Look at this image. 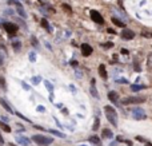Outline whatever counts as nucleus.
<instances>
[{
	"label": "nucleus",
	"mask_w": 152,
	"mask_h": 146,
	"mask_svg": "<svg viewBox=\"0 0 152 146\" xmlns=\"http://www.w3.org/2000/svg\"><path fill=\"white\" fill-rule=\"evenodd\" d=\"M0 87H1L3 90H5V89H7V84H5V80H4V78H3V76H0Z\"/></svg>",
	"instance_id": "24"
},
{
	"label": "nucleus",
	"mask_w": 152,
	"mask_h": 146,
	"mask_svg": "<svg viewBox=\"0 0 152 146\" xmlns=\"http://www.w3.org/2000/svg\"><path fill=\"white\" fill-rule=\"evenodd\" d=\"M29 60H31V62H35V60H36V54H35V52H29Z\"/></svg>",
	"instance_id": "27"
},
{
	"label": "nucleus",
	"mask_w": 152,
	"mask_h": 146,
	"mask_svg": "<svg viewBox=\"0 0 152 146\" xmlns=\"http://www.w3.org/2000/svg\"><path fill=\"white\" fill-rule=\"evenodd\" d=\"M112 23H114L115 26H118V27H120V28H126V24L122 22V20H119V19H116V18H112Z\"/></svg>",
	"instance_id": "14"
},
{
	"label": "nucleus",
	"mask_w": 152,
	"mask_h": 146,
	"mask_svg": "<svg viewBox=\"0 0 152 146\" xmlns=\"http://www.w3.org/2000/svg\"><path fill=\"white\" fill-rule=\"evenodd\" d=\"M116 82H119V83H127V79H124V78H120V79H118Z\"/></svg>",
	"instance_id": "33"
},
{
	"label": "nucleus",
	"mask_w": 152,
	"mask_h": 146,
	"mask_svg": "<svg viewBox=\"0 0 152 146\" xmlns=\"http://www.w3.org/2000/svg\"><path fill=\"white\" fill-rule=\"evenodd\" d=\"M40 82H41V78H40V76H33V78H32V83H33V84H39Z\"/></svg>",
	"instance_id": "25"
},
{
	"label": "nucleus",
	"mask_w": 152,
	"mask_h": 146,
	"mask_svg": "<svg viewBox=\"0 0 152 146\" xmlns=\"http://www.w3.org/2000/svg\"><path fill=\"white\" fill-rule=\"evenodd\" d=\"M5 14H13L12 10H5Z\"/></svg>",
	"instance_id": "36"
},
{
	"label": "nucleus",
	"mask_w": 152,
	"mask_h": 146,
	"mask_svg": "<svg viewBox=\"0 0 152 146\" xmlns=\"http://www.w3.org/2000/svg\"><path fill=\"white\" fill-rule=\"evenodd\" d=\"M32 141L35 142V143H37L39 146H48L51 143H53V139L51 137H45V135H41V134H36V135H33Z\"/></svg>",
	"instance_id": "2"
},
{
	"label": "nucleus",
	"mask_w": 152,
	"mask_h": 146,
	"mask_svg": "<svg viewBox=\"0 0 152 146\" xmlns=\"http://www.w3.org/2000/svg\"><path fill=\"white\" fill-rule=\"evenodd\" d=\"M37 111H39V113H44V111H45V107H44V106H37Z\"/></svg>",
	"instance_id": "32"
},
{
	"label": "nucleus",
	"mask_w": 152,
	"mask_h": 146,
	"mask_svg": "<svg viewBox=\"0 0 152 146\" xmlns=\"http://www.w3.org/2000/svg\"><path fill=\"white\" fill-rule=\"evenodd\" d=\"M107 31H108V32H110V34H115V31H114V30H112V28H108V30H107Z\"/></svg>",
	"instance_id": "37"
},
{
	"label": "nucleus",
	"mask_w": 152,
	"mask_h": 146,
	"mask_svg": "<svg viewBox=\"0 0 152 146\" xmlns=\"http://www.w3.org/2000/svg\"><path fill=\"white\" fill-rule=\"evenodd\" d=\"M21 84H23V87H24L25 90H29V86H28V84H27V83H24V82H21Z\"/></svg>",
	"instance_id": "34"
},
{
	"label": "nucleus",
	"mask_w": 152,
	"mask_h": 146,
	"mask_svg": "<svg viewBox=\"0 0 152 146\" xmlns=\"http://www.w3.org/2000/svg\"><path fill=\"white\" fill-rule=\"evenodd\" d=\"M99 75L103 79L108 78V74H107V70H106V66H104V64H100V66H99Z\"/></svg>",
	"instance_id": "11"
},
{
	"label": "nucleus",
	"mask_w": 152,
	"mask_h": 146,
	"mask_svg": "<svg viewBox=\"0 0 152 146\" xmlns=\"http://www.w3.org/2000/svg\"><path fill=\"white\" fill-rule=\"evenodd\" d=\"M49 133H52L53 135H56V137H59V138H64L65 137L64 133H60V131H57V130H51Z\"/></svg>",
	"instance_id": "20"
},
{
	"label": "nucleus",
	"mask_w": 152,
	"mask_h": 146,
	"mask_svg": "<svg viewBox=\"0 0 152 146\" xmlns=\"http://www.w3.org/2000/svg\"><path fill=\"white\" fill-rule=\"evenodd\" d=\"M147 66H148V68H152V54H150L147 58Z\"/></svg>",
	"instance_id": "23"
},
{
	"label": "nucleus",
	"mask_w": 152,
	"mask_h": 146,
	"mask_svg": "<svg viewBox=\"0 0 152 146\" xmlns=\"http://www.w3.org/2000/svg\"><path fill=\"white\" fill-rule=\"evenodd\" d=\"M3 62H4V54L0 51V66L3 64Z\"/></svg>",
	"instance_id": "30"
},
{
	"label": "nucleus",
	"mask_w": 152,
	"mask_h": 146,
	"mask_svg": "<svg viewBox=\"0 0 152 146\" xmlns=\"http://www.w3.org/2000/svg\"><path fill=\"white\" fill-rule=\"evenodd\" d=\"M103 47H104V48H111V47H114V43L108 42V43H104V44H103Z\"/></svg>",
	"instance_id": "29"
},
{
	"label": "nucleus",
	"mask_w": 152,
	"mask_h": 146,
	"mask_svg": "<svg viewBox=\"0 0 152 146\" xmlns=\"http://www.w3.org/2000/svg\"><path fill=\"white\" fill-rule=\"evenodd\" d=\"M91 94L93 95L95 98H99V94H97V91H96V87H95V80H92L91 82Z\"/></svg>",
	"instance_id": "16"
},
{
	"label": "nucleus",
	"mask_w": 152,
	"mask_h": 146,
	"mask_svg": "<svg viewBox=\"0 0 152 146\" xmlns=\"http://www.w3.org/2000/svg\"><path fill=\"white\" fill-rule=\"evenodd\" d=\"M12 47H13V50L15 51H20V48H21V43H20V40H13L12 42Z\"/></svg>",
	"instance_id": "15"
},
{
	"label": "nucleus",
	"mask_w": 152,
	"mask_h": 146,
	"mask_svg": "<svg viewBox=\"0 0 152 146\" xmlns=\"http://www.w3.org/2000/svg\"><path fill=\"white\" fill-rule=\"evenodd\" d=\"M0 127H1L3 130H4L5 133H11V127H9V126L5 123V122H0Z\"/></svg>",
	"instance_id": "19"
},
{
	"label": "nucleus",
	"mask_w": 152,
	"mask_h": 146,
	"mask_svg": "<svg viewBox=\"0 0 152 146\" xmlns=\"http://www.w3.org/2000/svg\"><path fill=\"white\" fill-rule=\"evenodd\" d=\"M103 137H106V138H112V137H114V133H112L110 129H104V130H103Z\"/></svg>",
	"instance_id": "17"
},
{
	"label": "nucleus",
	"mask_w": 152,
	"mask_h": 146,
	"mask_svg": "<svg viewBox=\"0 0 152 146\" xmlns=\"http://www.w3.org/2000/svg\"><path fill=\"white\" fill-rule=\"evenodd\" d=\"M91 19L95 23H97V24H104V19H103V16L97 12V11H95V10H92L91 11Z\"/></svg>",
	"instance_id": "6"
},
{
	"label": "nucleus",
	"mask_w": 152,
	"mask_h": 146,
	"mask_svg": "<svg viewBox=\"0 0 152 146\" xmlns=\"http://www.w3.org/2000/svg\"><path fill=\"white\" fill-rule=\"evenodd\" d=\"M89 142L93 143L95 146H101V141H100V138L97 135H91L89 137Z\"/></svg>",
	"instance_id": "12"
},
{
	"label": "nucleus",
	"mask_w": 152,
	"mask_h": 146,
	"mask_svg": "<svg viewBox=\"0 0 152 146\" xmlns=\"http://www.w3.org/2000/svg\"><path fill=\"white\" fill-rule=\"evenodd\" d=\"M150 36H151V38H152V34H151V35H150Z\"/></svg>",
	"instance_id": "41"
},
{
	"label": "nucleus",
	"mask_w": 152,
	"mask_h": 146,
	"mask_svg": "<svg viewBox=\"0 0 152 146\" xmlns=\"http://www.w3.org/2000/svg\"><path fill=\"white\" fill-rule=\"evenodd\" d=\"M104 111H106V117L107 119L111 122L114 126H118V114H116V110L111 106H106L104 107Z\"/></svg>",
	"instance_id": "1"
},
{
	"label": "nucleus",
	"mask_w": 152,
	"mask_h": 146,
	"mask_svg": "<svg viewBox=\"0 0 152 146\" xmlns=\"http://www.w3.org/2000/svg\"><path fill=\"white\" fill-rule=\"evenodd\" d=\"M146 86H140V84H132L131 86V90L132 91H140V90H144Z\"/></svg>",
	"instance_id": "18"
},
{
	"label": "nucleus",
	"mask_w": 152,
	"mask_h": 146,
	"mask_svg": "<svg viewBox=\"0 0 152 146\" xmlns=\"http://www.w3.org/2000/svg\"><path fill=\"white\" fill-rule=\"evenodd\" d=\"M132 117L135 118V119H146V113H144V110L143 109H139V107H136V109H132Z\"/></svg>",
	"instance_id": "4"
},
{
	"label": "nucleus",
	"mask_w": 152,
	"mask_h": 146,
	"mask_svg": "<svg viewBox=\"0 0 152 146\" xmlns=\"http://www.w3.org/2000/svg\"><path fill=\"white\" fill-rule=\"evenodd\" d=\"M0 105H1L3 107H4V109H5V111H8L9 114H13V110L11 109V106H9L8 103L5 102V101H4V99H0Z\"/></svg>",
	"instance_id": "13"
},
{
	"label": "nucleus",
	"mask_w": 152,
	"mask_h": 146,
	"mask_svg": "<svg viewBox=\"0 0 152 146\" xmlns=\"http://www.w3.org/2000/svg\"><path fill=\"white\" fill-rule=\"evenodd\" d=\"M9 146H16V145H13V143H11V145H9Z\"/></svg>",
	"instance_id": "40"
},
{
	"label": "nucleus",
	"mask_w": 152,
	"mask_h": 146,
	"mask_svg": "<svg viewBox=\"0 0 152 146\" xmlns=\"http://www.w3.org/2000/svg\"><path fill=\"white\" fill-rule=\"evenodd\" d=\"M4 28L8 34H11V35H15V34L19 31V26L13 24V23H4Z\"/></svg>",
	"instance_id": "5"
},
{
	"label": "nucleus",
	"mask_w": 152,
	"mask_h": 146,
	"mask_svg": "<svg viewBox=\"0 0 152 146\" xmlns=\"http://www.w3.org/2000/svg\"><path fill=\"white\" fill-rule=\"evenodd\" d=\"M99 123H100V121H99V118H96V119H95V123H93V130H95V131H96V130L97 129H99Z\"/></svg>",
	"instance_id": "26"
},
{
	"label": "nucleus",
	"mask_w": 152,
	"mask_h": 146,
	"mask_svg": "<svg viewBox=\"0 0 152 146\" xmlns=\"http://www.w3.org/2000/svg\"><path fill=\"white\" fill-rule=\"evenodd\" d=\"M44 86L47 87V90H48L49 93H52V91H53V86L51 84V82H48V80H44Z\"/></svg>",
	"instance_id": "21"
},
{
	"label": "nucleus",
	"mask_w": 152,
	"mask_h": 146,
	"mask_svg": "<svg viewBox=\"0 0 152 146\" xmlns=\"http://www.w3.org/2000/svg\"><path fill=\"white\" fill-rule=\"evenodd\" d=\"M16 142H17V143H20L21 146H28V145L31 143L29 138L23 137V135H17V137H16Z\"/></svg>",
	"instance_id": "9"
},
{
	"label": "nucleus",
	"mask_w": 152,
	"mask_h": 146,
	"mask_svg": "<svg viewBox=\"0 0 152 146\" xmlns=\"http://www.w3.org/2000/svg\"><path fill=\"white\" fill-rule=\"evenodd\" d=\"M40 24H41V27H43V28H45V30H51V28H49V24H48V22H47V19H41Z\"/></svg>",
	"instance_id": "22"
},
{
	"label": "nucleus",
	"mask_w": 152,
	"mask_h": 146,
	"mask_svg": "<svg viewBox=\"0 0 152 146\" xmlns=\"http://www.w3.org/2000/svg\"><path fill=\"white\" fill-rule=\"evenodd\" d=\"M32 42H33V46H35V47L39 48V43H37V40H36V38H35V36H32Z\"/></svg>",
	"instance_id": "31"
},
{
	"label": "nucleus",
	"mask_w": 152,
	"mask_h": 146,
	"mask_svg": "<svg viewBox=\"0 0 152 146\" xmlns=\"http://www.w3.org/2000/svg\"><path fill=\"white\" fill-rule=\"evenodd\" d=\"M144 101H146V98L143 97H127L122 101V103L123 105H131V103H142Z\"/></svg>",
	"instance_id": "3"
},
{
	"label": "nucleus",
	"mask_w": 152,
	"mask_h": 146,
	"mask_svg": "<svg viewBox=\"0 0 152 146\" xmlns=\"http://www.w3.org/2000/svg\"><path fill=\"white\" fill-rule=\"evenodd\" d=\"M122 38L124 40H132L135 38V32L132 30H128V28H124L122 31Z\"/></svg>",
	"instance_id": "7"
},
{
	"label": "nucleus",
	"mask_w": 152,
	"mask_h": 146,
	"mask_svg": "<svg viewBox=\"0 0 152 146\" xmlns=\"http://www.w3.org/2000/svg\"><path fill=\"white\" fill-rule=\"evenodd\" d=\"M0 145H4V139H3L1 134H0Z\"/></svg>",
	"instance_id": "35"
},
{
	"label": "nucleus",
	"mask_w": 152,
	"mask_h": 146,
	"mask_svg": "<svg viewBox=\"0 0 152 146\" xmlns=\"http://www.w3.org/2000/svg\"><path fill=\"white\" fill-rule=\"evenodd\" d=\"M110 146H116V142H112V143H111Z\"/></svg>",
	"instance_id": "38"
},
{
	"label": "nucleus",
	"mask_w": 152,
	"mask_h": 146,
	"mask_svg": "<svg viewBox=\"0 0 152 146\" xmlns=\"http://www.w3.org/2000/svg\"><path fill=\"white\" fill-rule=\"evenodd\" d=\"M108 99H110L112 103H118V101H119V94L116 93V91H110V93H108Z\"/></svg>",
	"instance_id": "10"
},
{
	"label": "nucleus",
	"mask_w": 152,
	"mask_h": 146,
	"mask_svg": "<svg viewBox=\"0 0 152 146\" xmlns=\"http://www.w3.org/2000/svg\"><path fill=\"white\" fill-rule=\"evenodd\" d=\"M63 8H64L65 11H67V12H69V14L72 12V8H71V7H69L68 4H63Z\"/></svg>",
	"instance_id": "28"
},
{
	"label": "nucleus",
	"mask_w": 152,
	"mask_h": 146,
	"mask_svg": "<svg viewBox=\"0 0 152 146\" xmlns=\"http://www.w3.org/2000/svg\"><path fill=\"white\" fill-rule=\"evenodd\" d=\"M92 51H93V48L89 44H87V43L81 44V54H83L84 56H89L92 54Z\"/></svg>",
	"instance_id": "8"
},
{
	"label": "nucleus",
	"mask_w": 152,
	"mask_h": 146,
	"mask_svg": "<svg viewBox=\"0 0 152 146\" xmlns=\"http://www.w3.org/2000/svg\"><path fill=\"white\" fill-rule=\"evenodd\" d=\"M146 146H152V145H150V143H146Z\"/></svg>",
	"instance_id": "39"
}]
</instances>
